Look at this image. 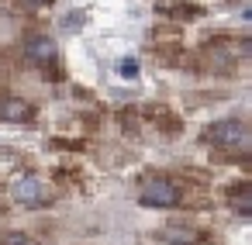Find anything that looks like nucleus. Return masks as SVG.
<instances>
[{
    "mask_svg": "<svg viewBox=\"0 0 252 245\" xmlns=\"http://www.w3.org/2000/svg\"><path fill=\"white\" fill-rule=\"evenodd\" d=\"M204 142H211L218 149H249V128H245V121L224 118L204 131Z\"/></svg>",
    "mask_w": 252,
    "mask_h": 245,
    "instance_id": "nucleus-1",
    "label": "nucleus"
},
{
    "mask_svg": "<svg viewBox=\"0 0 252 245\" xmlns=\"http://www.w3.org/2000/svg\"><path fill=\"white\" fill-rule=\"evenodd\" d=\"M118 76L135 80V76H138V62H135V59H121V62H118Z\"/></svg>",
    "mask_w": 252,
    "mask_h": 245,
    "instance_id": "nucleus-8",
    "label": "nucleus"
},
{
    "mask_svg": "<svg viewBox=\"0 0 252 245\" xmlns=\"http://www.w3.org/2000/svg\"><path fill=\"white\" fill-rule=\"evenodd\" d=\"M14 200H21V204H42V200H45L42 180H38V176H21V180L14 183Z\"/></svg>",
    "mask_w": 252,
    "mask_h": 245,
    "instance_id": "nucleus-5",
    "label": "nucleus"
},
{
    "mask_svg": "<svg viewBox=\"0 0 252 245\" xmlns=\"http://www.w3.org/2000/svg\"><path fill=\"white\" fill-rule=\"evenodd\" d=\"M32 7H42V4H52V0H28Z\"/></svg>",
    "mask_w": 252,
    "mask_h": 245,
    "instance_id": "nucleus-9",
    "label": "nucleus"
},
{
    "mask_svg": "<svg viewBox=\"0 0 252 245\" xmlns=\"http://www.w3.org/2000/svg\"><path fill=\"white\" fill-rule=\"evenodd\" d=\"M138 200L145 207H176L180 204V186L166 176H149L138 190Z\"/></svg>",
    "mask_w": 252,
    "mask_h": 245,
    "instance_id": "nucleus-2",
    "label": "nucleus"
},
{
    "mask_svg": "<svg viewBox=\"0 0 252 245\" xmlns=\"http://www.w3.org/2000/svg\"><path fill=\"white\" fill-rule=\"evenodd\" d=\"M25 56H28V62H35V66H42V69H56V62H59V49H56V42L45 38V35L28 38Z\"/></svg>",
    "mask_w": 252,
    "mask_h": 245,
    "instance_id": "nucleus-3",
    "label": "nucleus"
},
{
    "mask_svg": "<svg viewBox=\"0 0 252 245\" xmlns=\"http://www.w3.org/2000/svg\"><path fill=\"white\" fill-rule=\"evenodd\" d=\"M0 245H38V242L32 235H25V231H11V235L0 238Z\"/></svg>",
    "mask_w": 252,
    "mask_h": 245,
    "instance_id": "nucleus-7",
    "label": "nucleus"
},
{
    "mask_svg": "<svg viewBox=\"0 0 252 245\" xmlns=\"http://www.w3.org/2000/svg\"><path fill=\"white\" fill-rule=\"evenodd\" d=\"M0 118L14 121V124H28L35 118V107L25 97H11V93H0Z\"/></svg>",
    "mask_w": 252,
    "mask_h": 245,
    "instance_id": "nucleus-4",
    "label": "nucleus"
},
{
    "mask_svg": "<svg viewBox=\"0 0 252 245\" xmlns=\"http://www.w3.org/2000/svg\"><path fill=\"white\" fill-rule=\"evenodd\" d=\"M231 207L238 214H249L252 211V186L249 183H238V190H231Z\"/></svg>",
    "mask_w": 252,
    "mask_h": 245,
    "instance_id": "nucleus-6",
    "label": "nucleus"
}]
</instances>
